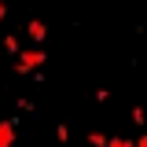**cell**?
<instances>
[{"mask_svg":"<svg viewBox=\"0 0 147 147\" xmlns=\"http://www.w3.org/2000/svg\"><path fill=\"white\" fill-rule=\"evenodd\" d=\"M132 121H136V125L144 129V107H132Z\"/></svg>","mask_w":147,"mask_h":147,"instance_id":"8","label":"cell"},{"mask_svg":"<svg viewBox=\"0 0 147 147\" xmlns=\"http://www.w3.org/2000/svg\"><path fill=\"white\" fill-rule=\"evenodd\" d=\"M4 52H7V55H18V52H22V44H18V37H15V33L4 37Z\"/></svg>","mask_w":147,"mask_h":147,"instance_id":"4","label":"cell"},{"mask_svg":"<svg viewBox=\"0 0 147 147\" xmlns=\"http://www.w3.org/2000/svg\"><path fill=\"white\" fill-rule=\"evenodd\" d=\"M26 33H30V40H33V44H44V37H48V26H44L40 18H33V22L26 26Z\"/></svg>","mask_w":147,"mask_h":147,"instance_id":"3","label":"cell"},{"mask_svg":"<svg viewBox=\"0 0 147 147\" xmlns=\"http://www.w3.org/2000/svg\"><path fill=\"white\" fill-rule=\"evenodd\" d=\"M15 132H18L15 118H7V121H0V147H15Z\"/></svg>","mask_w":147,"mask_h":147,"instance_id":"2","label":"cell"},{"mask_svg":"<svg viewBox=\"0 0 147 147\" xmlns=\"http://www.w3.org/2000/svg\"><path fill=\"white\" fill-rule=\"evenodd\" d=\"M107 147H132V140H125V136H107Z\"/></svg>","mask_w":147,"mask_h":147,"instance_id":"5","label":"cell"},{"mask_svg":"<svg viewBox=\"0 0 147 147\" xmlns=\"http://www.w3.org/2000/svg\"><path fill=\"white\" fill-rule=\"evenodd\" d=\"M88 144L92 147H107V136H103V132H88Z\"/></svg>","mask_w":147,"mask_h":147,"instance_id":"6","label":"cell"},{"mask_svg":"<svg viewBox=\"0 0 147 147\" xmlns=\"http://www.w3.org/2000/svg\"><path fill=\"white\" fill-rule=\"evenodd\" d=\"M63 147H66V144H63Z\"/></svg>","mask_w":147,"mask_h":147,"instance_id":"11","label":"cell"},{"mask_svg":"<svg viewBox=\"0 0 147 147\" xmlns=\"http://www.w3.org/2000/svg\"><path fill=\"white\" fill-rule=\"evenodd\" d=\"M55 136H59V144H66V140H70V129L59 121V125H55Z\"/></svg>","mask_w":147,"mask_h":147,"instance_id":"7","label":"cell"},{"mask_svg":"<svg viewBox=\"0 0 147 147\" xmlns=\"http://www.w3.org/2000/svg\"><path fill=\"white\" fill-rule=\"evenodd\" d=\"M4 18H7V4L0 0V22H4Z\"/></svg>","mask_w":147,"mask_h":147,"instance_id":"10","label":"cell"},{"mask_svg":"<svg viewBox=\"0 0 147 147\" xmlns=\"http://www.w3.org/2000/svg\"><path fill=\"white\" fill-rule=\"evenodd\" d=\"M44 63H48V52H44V48H22L15 70H18V74H33L37 66H44Z\"/></svg>","mask_w":147,"mask_h":147,"instance_id":"1","label":"cell"},{"mask_svg":"<svg viewBox=\"0 0 147 147\" xmlns=\"http://www.w3.org/2000/svg\"><path fill=\"white\" fill-rule=\"evenodd\" d=\"M132 147H147V136H144V132H140V136L132 140Z\"/></svg>","mask_w":147,"mask_h":147,"instance_id":"9","label":"cell"}]
</instances>
